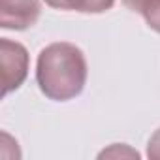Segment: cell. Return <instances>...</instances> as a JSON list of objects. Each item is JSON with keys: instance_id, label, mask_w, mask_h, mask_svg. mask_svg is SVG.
I'll list each match as a JSON object with an SVG mask.
<instances>
[{"instance_id": "obj_1", "label": "cell", "mask_w": 160, "mask_h": 160, "mask_svg": "<svg viewBox=\"0 0 160 160\" xmlns=\"http://www.w3.org/2000/svg\"><path fill=\"white\" fill-rule=\"evenodd\" d=\"M79 62H83L79 51L68 45H53L47 51H43L40 58V72H38L42 89L55 98H66L75 94L81 89L85 72L83 70L64 72V70Z\"/></svg>"}]
</instances>
